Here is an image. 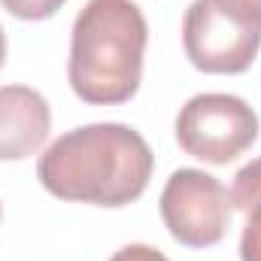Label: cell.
<instances>
[{
  "label": "cell",
  "instance_id": "ba28073f",
  "mask_svg": "<svg viewBox=\"0 0 261 261\" xmlns=\"http://www.w3.org/2000/svg\"><path fill=\"white\" fill-rule=\"evenodd\" d=\"M3 9L21 21H43V18H52L67 0H0Z\"/></svg>",
  "mask_w": 261,
  "mask_h": 261
},
{
  "label": "cell",
  "instance_id": "9c48e42d",
  "mask_svg": "<svg viewBox=\"0 0 261 261\" xmlns=\"http://www.w3.org/2000/svg\"><path fill=\"white\" fill-rule=\"evenodd\" d=\"M110 261H170V258H167L161 249H155V246H146V243H128V246H122Z\"/></svg>",
  "mask_w": 261,
  "mask_h": 261
},
{
  "label": "cell",
  "instance_id": "6da1fadb",
  "mask_svg": "<svg viewBox=\"0 0 261 261\" xmlns=\"http://www.w3.org/2000/svg\"><path fill=\"white\" fill-rule=\"evenodd\" d=\"M155 155L140 130L119 122L61 134L37 161L40 186L70 203L128 206L149 189Z\"/></svg>",
  "mask_w": 261,
  "mask_h": 261
},
{
  "label": "cell",
  "instance_id": "7a4b0ae2",
  "mask_svg": "<svg viewBox=\"0 0 261 261\" xmlns=\"http://www.w3.org/2000/svg\"><path fill=\"white\" fill-rule=\"evenodd\" d=\"M149 24L134 0H88L70 31L67 79L82 103H128L143 79Z\"/></svg>",
  "mask_w": 261,
  "mask_h": 261
},
{
  "label": "cell",
  "instance_id": "8fae6325",
  "mask_svg": "<svg viewBox=\"0 0 261 261\" xmlns=\"http://www.w3.org/2000/svg\"><path fill=\"white\" fill-rule=\"evenodd\" d=\"M6 61V34H3V28H0V67Z\"/></svg>",
  "mask_w": 261,
  "mask_h": 261
},
{
  "label": "cell",
  "instance_id": "52a82bcc",
  "mask_svg": "<svg viewBox=\"0 0 261 261\" xmlns=\"http://www.w3.org/2000/svg\"><path fill=\"white\" fill-rule=\"evenodd\" d=\"M231 206L246 216L240 234V261H261V158L237 170Z\"/></svg>",
  "mask_w": 261,
  "mask_h": 261
},
{
  "label": "cell",
  "instance_id": "7c38bea8",
  "mask_svg": "<svg viewBox=\"0 0 261 261\" xmlns=\"http://www.w3.org/2000/svg\"><path fill=\"white\" fill-rule=\"evenodd\" d=\"M0 216H3V203H0Z\"/></svg>",
  "mask_w": 261,
  "mask_h": 261
},
{
  "label": "cell",
  "instance_id": "8992f818",
  "mask_svg": "<svg viewBox=\"0 0 261 261\" xmlns=\"http://www.w3.org/2000/svg\"><path fill=\"white\" fill-rule=\"evenodd\" d=\"M52 130L49 100L31 85H0V161H21L43 149Z\"/></svg>",
  "mask_w": 261,
  "mask_h": 261
},
{
  "label": "cell",
  "instance_id": "3957f363",
  "mask_svg": "<svg viewBox=\"0 0 261 261\" xmlns=\"http://www.w3.org/2000/svg\"><path fill=\"white\" fill-rule=\"evenodd\" d=\"M258 140V113L237 94L206 91L176 116V143L203 164H231Z\"/></svg>",
  "mask_w": 261,
  "mask_h": 261
},
{
  "label": "cell",
  "instance_id": "5b68a950",
  "mask_svg": "<svg viewBox=\"0 0 261 261\" xmlns=\"http://www.w3.org/2000/svg\"><path fill=\"white\" fill-rule=\"evenodd\" d=\"M161 219L170 237L189 249H206L222 243L231 225V192L195 167L173 170L158 200Z\"/></svg>",
  "mask_w": 261,
  "mask_h": 261
},
{
  "label": "cell",
  "instance_id": "30bf717a",
  "mask_svg": "<svg viewBox=\"0 0 261 261\" xmlns=\"http://www.w3.org/2000/svg\"><path fill=\"white\" fill-rule=\"evenodd\" d=\"M222 3H228L231 9H237L240 15H246L252 21H261V0H222Z\"/></svg>",
  "mask_w": 261,
  "mask_h": 261
},
{
  "label": "cell",
  "instance_id": "277c9868",
  "mask_svg": "<svg viewBox=\"0 0 261 261\" xmlns=\"http://www.w3.org/2000/svg\"><path fill=\"white\" fill-rule=\"evenodd\" d=\"M182 49L200 73H246L261 49V21L222 0H195L182 18Z\"/></svg>",
  "mask_w": 261,
  "mask_h": 261
}]
</instances>
